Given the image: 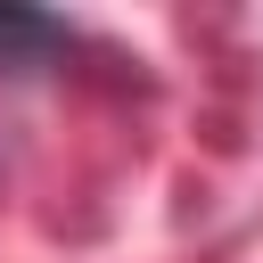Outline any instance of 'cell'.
Wrapping results in <instances>:
<instances>
[{
    "label": "cell",
    "instance_id": "cell-1",
    "mask_svg": "<svg viewBox=\"0 0 263 263\" xmlns=\"http://www.w3.org/2000/svg\"><path fill=\"white\" fill-rule=\"evenodd\" d=\"M58 41H66L58 16H41V8H0V66H33V58H49Z\"/></svg>",
    "mask_w": 263,
    "mask_h": 263
}]
</instances>
